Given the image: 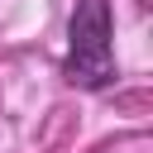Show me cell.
<instances>
[{
	"label": "cell",
	"instance_id": "1",
	"mask_svg": "<svg viewBox=\"0 0 153 153\" xmlns=\"http://www.w3.org/2000/svg\"><path fill=\"white\" fill-rule=\"evenodd\" d=\"M67 81L81 91H105L115 81V19L110 0H76L67 24Z\"/></svg>",
	"mask_w": 153,
	"mask_h": 153
}]
</instances>
